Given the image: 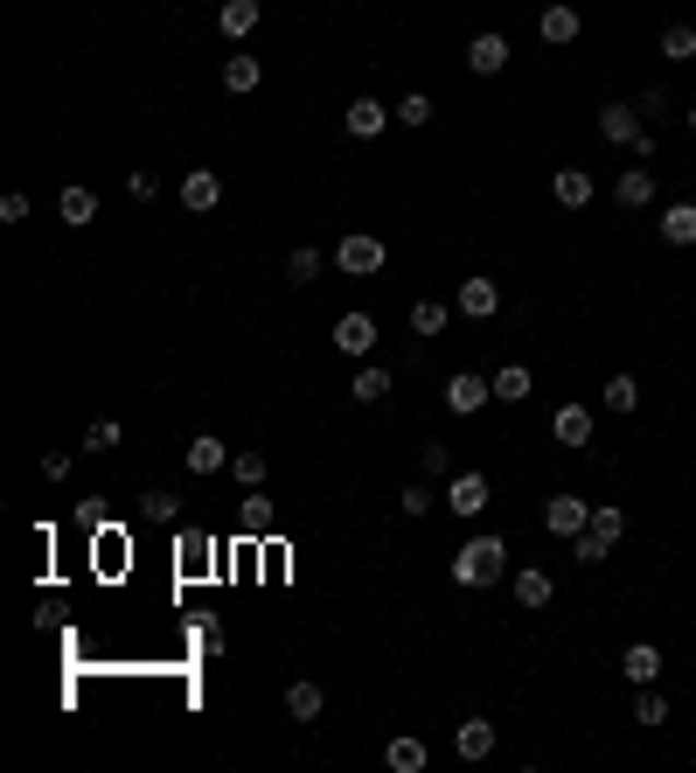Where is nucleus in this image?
<instances>
[{
  "instance_id": "nucleus-9",
  "label": "nucleus",
  "mask_w": 696,
  "mask_h": 773,
  "mask_svg": "<svg viewBox=\"0 0 696 773\" xmlns=\"http://www.w3.org/2000/svg\"><path fill=\"white\" fill-rule=\"evenodd\" d=\"M467 70H474V78H502V70H509V35H474V43H467Z\"/></svg>"
},
{
  "instance_id": "nucleus-42",
  "label": "nucleus",
  "mask_w": 696,
  "mask_h": 773,
  "mask_svg": "<svg viewBox=\"0 0 696 773\" xmlns=\"http://www.w3.org/2000/svg\"><path fill=\"white\" fill-rule=\"evenodd\" d=\"M634 105H641V119H654V126L669 119V91H662V84H654V91H641V98H634Z\"/></svg>"
},
{
  "instance_id": "nucleus-44",
  "label": "nucleus",
  "mask_w": 696,
  "mask_h": 773,
  "mask_svg": "<svg viewBox=\"0 0 696 773\" xmlns=\"http://www.w3.org/2000/svg\"><path fill=\"white\" fill-rule=\"evenodd\" d=\"M28 216V196L22 188H8V196H0V223H22Z\"/></svg>"
},
{
  "instance_id": "nucleus-22",
  "label": "nucleus",
  "mask_w": 696,
  "mask_h": 773,
  "mask_svg": "<svg viewBox=\"0 0 696 773\" xmlns=\"http://www.w3.org/2000/svg\"><path fill=\"white\" fill-rule=\"evenodd\" d=\"M453 752H460V760H487V752H495V725H487V718H467V725L453 731Z\"/></svg>"
},
{
  "instance_id": "nucleus-36",
  "label": "nucleus",
  "mask_w": 696,
  "mask_h": 773,
  "mask_svg": "<svg viewBox=\"0 0 696 773\" xmlns=\"http://www.w3.org/2000/svg\"><path fill=\"white\" fill-rule=\"evenodd\" d=\"M119 440H126V432H119V419H98V425L84 432V454H111Z\"/></svg>"
},
{
  "instance_id": "nucleus-29",
  "label": "nucleus",
  "mask_w": 696,
  "mask_h": 773,
  "mask_svg": "<svg viewBox=\"0 0 696 773\" xmlns=\"http://www.w3.org/2000/svg\"><path fill=\"white\" fill-rule=\"evenodd\" d=\"M599 405H606V411H634V405H641V384H634V376L620 370V376H606V390H599Z\"/></svg>"
},
{
  "instance_id": "nucleus-18",
  "label": "nucleus",
  "mask_w": 696,
  "mask_h": 773,
  "mask_svg": "<svg viewBox=\"0 0 696 773\" xmlns=\"http://www.w3.org/2000/svg\"><path fill=\"white\" fill-rule=\"evenodd\" d=\"M613 202L620 210H648L654 202V167H627V175L613 181Z\"/></svg>"
},
{
  "instance_id": "nucleus-28",
  "label": "nucleus",
  "mask_w": 696,
  "mask_h": 773,
  "mask_svg": "<svg viewBox=\"0 0 696 773\" xmlns=\"http://www.w3.org/2000/svg\"><path fill=\"white\" fill-rule=\"evenodd\" d=\"M586 530L606 537V543H620V537H627V508H620V502H592V523H586Z\"/></svg>"
},
{
  "instance_id": "nucleus-45",
  "label": "nucleus",
  "mask_w": 696,
  "mask_h": 773,
  "mask_svg": "<svg viewBox=\"0 0 696 773\" xmlns=\"http://www.w3.org/2000/svg\"><path fill=\"white\" fill-rule=\"evenodd\" d=\"M689 133H696V105H689Z\"/></svg>"
},
{
  "instance_id": "nucleus-8",
  "label": "nucleus",
  "mask_w": 696,
  "mask_h": 773,
  "mask_svg": "<svg viewBox=\"0 0 696 773\" xmlns=\"http://www.w3.org/2000/svg\"><path fill=\"white\" fill-rule=\"evenodd\" d=\"M390 119H398V105H376V98H355V105L342 112V133H349V140H376V133H384Z\"/></svg>"
},
{
  "instance_id": "nucleus-5",
  "label": "nucleus",
  "mask_w": 696,
  "mask_h": 773,
  "mask_svg": "<svg viewBox=\"0 0 696 773\" xmlns=\"http://www.w3.org/2000/svg\"><path fill=\"white\" fill-rule=\"evenodd\" d=\"M334 349L355 355V363H363V355H376V320H369L363 307H349L342 320H334Z\"/></svg>"
},
{
  "instance_id": "nucleus-13",
  "label": "nucleus",
  "mask_w": 696,
  "mask_h": 773,
  "mask_svg": "<svg viewBox=\"0 0 696 773\" xmlns=\"http://www.w3.org/2000/svg\"><path fill=\"white\" fill-rule=\"evenodd\" d=\"M551 440L557 446H592V405H557V419H551Z\"/></svg>"
},
{
  "instance_id": "nucleus-37",
  "label": "nucleus",
  "mask_w": 696,
  "mask_h": 773,
  "mask_svg": "<svg viewBox=\"0 0 696 773\" xmlns=\"http://www.w3.org/2000/svg\"><path fill=\"white\" fill-rule=\"evenodd\" d=\"M231 475L244 488H266V454H231Z\"/></svg>"
},
{
  "instance_id": "nucleus-21",
  "label": "nucleus",
  "mask_w": 696,
  "mask_h": 773,
  "mask_svg": "<svg viewBox=\"0 0 696 773\" xmlns=\"http://www.w3.org/2000/svg\"><path fill=\"white\" fill-rule=\"evenodd\" d=\"M425 760H432V752H425V739H411V731H398V739L384 746V766L390 773H425Z\"/></svg>"
},
{
  "instance_id": "nucleus-17",
  "label": "nucleus",
  "mask_w": 696,
  "mask_h": 773,
  "mask_svg": "<svg viewBox=\"0 0 696 773\" xmlns=\"http://www.w3.org/2000/svg\"><path fill=\"white\" fill-rule=\"evenodd\" d=\"M551 196H557V210H586V202H592V175H586V167H557Z\"/></svg>"
},
{
  "instance_id": "nucleus-20",
  "label": "nucleus",
  "mask_w": 696,
  "mask_h": 773,
  "mask_svg": "<svg viewBox=\"0 0 696 773\" xmlns=\"http://www.w3.org/2000/svg\"><path fill=\"white\" fill-rule=\"evenodd\" d=\"M620 676H627V683H654V676H662V648H654V641H634V648L620 655Z\"/></svg>"
},
{
  "instance_id": "nucleus-16",
  "label": "nucleus",
  "mask_w": 696,
  "mask_h": 773,
  "mask_svg": "<svg viewBox=\"0 0 696 773\" xmlns=\"http://www.w3.org/2000/svg\"><path fill=\"white\" fill-rule=\"evenodd\" d=\"M551 599H557V578L551 572H543V564H522V572H516V607H551Z\"/></svg>"
},
{
  "instance_id": "nucleus-15",
  "label": "nucleus",
  "mask_w": 696,
  "mask_h": 773,
  "mask_svg": "<svg viewBox=\"0 0 696 773\" xmlns=\"http://www.w3.org/2000/svg\"><path fill=\"white\" fill-rule=\"evenodd\" d=\"M258 22H266V0H223V8H216V28L231 35V43H244Z\"/></svg>"
},
{
  "instance_id": "nucleus-38",
  "label": "nucleus",
  "mask_w": 696,
  "mask_h": 773,
  "mask_svg": "<svg viewBox=\"0 0 696 773\" xmlns=\"http://www.w3.org/2000/svg\"><path fill=\"white\" fill-rule=\"evenodd\" d=\"M606 551H613V543H606V537H592V530H578V537H571V558H578V564H599Z\"/></svg>"
},
{
  "instance_id": "nucleus-12",
  "label": "nucleus",
  "mask_w": 696,
  "mask_h": 773,
  "mask_svg": "<svg viewBox=\"0 0 696 773\" xmlns=\"http://www.w3.org/2000/svg\"><path fill=\"white\" fill-rule=\"evenodd\" d=\"M181 202L196 216H210L216 202H223V175H216V167H188V175H181Z\"/></svg>"
},
{
  "instance_id": "nucleus-10",
  "label": "nucleus",
  "mask_w": 696,
  "mask_h": 773,
  "mask_svg": "<svg viewBox=\"0 0 696 773\" xmlns=\"http://www.w3.org/2000/svg\"><path fill=\"white\" fill-rule=\"evenodd\" d=\"M453 307H460L467 320H495V314H502V286H495V279H460Z\"/></svg>"
},
{
  "instance_id": "nucleus-41",
  "label": "nucleus",
  "mask_w": 696,
  "mask_h": 773,
  "mask_svg": "<svg viewBox=\"0 0 696 773\" xmlns=\"http://www.w3.org/2000/svg\"><path fill=\"white\" fill-rule=\"evenodd\" d=\"M244 530H272V508H266V495H258V488L244 495Z\"/></svg>"
},
{
  "instance_id": "nucleus-40",
  "label": "nucleus",
  "mask_w": 696,
  "mask_h": 773,
  "mask_svg": "<svg viewBox=\"0 0 696 773\" xmlns=\"http://www.w3.org/2000/svg\"><path fill=\"white\" fill-rule=\"evenodd\" d=\"M398 119H404V126H432V98H425V91H411V98H398Z\"/></svg>"
},
{
  "instance_id": "nucleus-25",
  "label": "nucleus",
  "mask_w": 696,
  "mask_h": 773,
  "mask_svg": "<svg viewBox=\"0 0 696 773\" xmlns=\"http://www.w3.org/2000/svg\"><path fill=\"white\" fill-rule=\"evenodd\" d=\"M530 390H536V376L522 370V363H502V370H495V405H522Z\"/></svg>"
},
{
  "instance_id": "nucleus-14",
  "label": "nucleus",
  "mask_w": 696,
  "mask_h": 773,
  "mask_svg": "<svg viewBox=\"0 0 696 773\" xmlns=\"http://www.w3.org/2000/svg\"><path fill=\"white\" fill-rule=\"evenodd\" d=\"M578 28H586V22H578V8H571V0H551V8H543L536 14V35H543V43H578Z\"/></svg>"
},
{
  "instance_id": "nucleus-23",
  "label": "nucleus",
  "mask_w": 696,
  "mask_h": 773,
  "mask_svg": "<svg viewBox=\"0 0 696 773\" xmlns=\"http://www.w3.org/2000/svg\"><path fill=\"white\" fill-rule=\"evenodd\" d=\"M56 216H63V223H70V231H84V223H91V216H98V196H91V188H78V181H70V188H63V196H56Z\"/></svg>"
},
{
  "instance_id": "nucleus-26",
  "label": "nucleus",
  "mask_w": 696,
  "mask_h": 773,
  "mask_svg": "<svg viewBox=\"0 0 696 773\" xmlns=\"http://www.w3.org/2000/svg\"><path fill=\"white\" fill-rule=\"evenodd\" d=\"M258 84H266V63H258V56H231V63H223V91L244 98V91H258Z\"/></svg>"
},
{
  "instance_id": "nucleus-30",
  "label": "nucleus",
  "mask_w": 696,
  "mask_h": 773,
  "mask_svg": "<svg viewBox=\"0 0 696 773\" xmlns=\"http://www.w3.org/2000/svg\"><path fill=\"white\" fill-rule=\"evenodd\" d=\"M418 475H425V481H453V446H446V440H425Z\"/></svg>"
},
{
  "instance_id": "nucleus-39",
  "label": "nucleus",
  "mask_w": 696,
  "mask_h": 773,
  "mask_svg": "<svg viewBox=\"0 0 696 773\" xmlns=\"http://www.w3.org/2000/svg\"><path fill=\"white\" fill-rule=\"evenodd\" d=\"M398 508H404V516H432V481H411L398 495Z\"/></svg>"
},
{
  "instance_id": "nucleus-35",
  "label": "nucleus",
  "mask_w": 696,
  "mask_h": 773,
  "mask_svg": "<svg viewBox=\"0 0 696 773\" xmlns=\"http://www.w3.org/2000/svg\"><path fill=\"white\" fill-rule=\"evenodd\" d=\"M140 516L146 523H181V502L167 495V488H146V502H140Z\"/></svg>"
},
{
  "instance_id": "nucleus-31",
  "label": "nucleus",
  "mask_w": 696,
  "mask_h": 773,
  "mask_svg": "<svg viewBox=\"0 0 696 773\" xmlns=\"http://www.w3.org/2000/svg\"><path fill=\"white\" fill-rule=\"evenodd\" d=\"M662 56H669V63H696V28H689V22L662 28Z\"/></svg>"
},
{
  "instance_id": "nucleus-33",
  "label": "nucleus",
  "mask_w": 696,
  "mask_h": 773,
  "mask_svg": "<svg viewBox=\"0 0 696 773\" xmlns=\"http://www.w3.org/2000/svg\"><path fill=\"white\" fill-rule=\"evenodd\" d=\"M634 725H669V696L654 683H641V696H634Z\"/></svg>"
},
{
  "instance_id": "nucleus-34",
  "label": "nucleus",
  "mask_w": 696,
  "mask_h": 773,
  "mask_svg": "<svg viewBox=\"0 0 696 773\" xmlns=\"http://www.w3.org/2000/svg\"><path fill=\"white\" fill-rule=\"evenodd\" d=\"M286 279H293V286H314V279H321V251H314V244H299V251L286 258Z\"/></svg>"
},
{
  "instance_id": "nucleus-43",
  "label": "nucleus",
  "mask_w": 696,
  "mask_h": 773,
  "mask_svg": "<svg viewBox=\"0 0 696 773\" xmlns=\"http://www.w3.org/2000/svg\"><path fill=\"white\" fill-rule=\"evenodd\" d=\"M126 196H133V202H154V196H161V181L146 175V167H133V175H126Z\"/></svg>"
},
{
  "instance_id": "nucleus-6",
  "label": "nucleus",
  "mask_w": 696,
  "mask_h": 773,
  "mask_svg": "<svg viewBox=\"0 0 696 773\" xmlns=\"http://www.w3.org/2000/svg\"><path fill=\"white\" fill-rule=\"evenodd\" d=\"M181 467H188V475H202V481H210V475H223V467H231V446H223L216 432H196V440L181 446Z\"/></svg>"
},
{
  "instance_id": "nucleus-11",
  "label": "nucleus",
  "mask_w": 696,
  "mask_h": 773,
  "mask_svg": "<svg viewBox=\"0 0 696 773\" xmlns=\"http://www.w3.org/2000/svg\"><path fill=\"white\" fill-rule=\"evenodd\" d=\"M648 126H641V105H599V140H613V147H634Z\"/></svg>"
},
{
  "instance_id": "nucleus-19",
  "label": "nucleus",
  "mask_w": 696,
  "mask_h": 773,
  "mask_svg": "<svg viewBox=\"0 0 696 773\" xmlns=\"http://www.w3.org/2000/svg\"><path fill=\"white\" fill-rule=\"evenodd\" d=\"M654 231H662V244H696V202H669L662 216H654Z\"/></svg>"
},
{
  "instance_id": "nucleus-27",
  "label": "nucleus",
  "mask_w": 696,
  "mask_h": 773,
  "mask_svg": "<svg viewBox=\"0 0 696 773\" xmlns=\"http://www.w3.org/2000/svg\"><path fill=\"white\" fill-rule=\"evenodd\" d=\"M286 711H293L299 725H314V718L328 711V690H321V683H293V690H286Z\"/></svg>"
},
{
  "instance_id": "nucleus-3",
  "label": "nucleus",
  "mask_w": 696,
  "mask_h": 773,
  "mask_svg": "<svg viewBox=\"0 0 696 773\" xmlns=\"http://www.w3.org/2000/svg\"><path fill=\"white\" fill-rule=\"evenodd\" d=\"M487 398H495V376H481V370H453V376H446V411H453V419L487 411Z\"/></svg>"
},
{
  "instance_id": "nucleus-4",
  "label": "nucleus",
  "mask_w": 696,
  "mask_h": 773,
  "mask_svg": "<svg viewBox=\"0 0 696 773\" xmlns=\"http://www.w3.org/2000/svg\"><path fill=\"white\" fill-rule=\"evenodd\" d=\"M446 508H453V516H467V523L487 508V475H481V467H460V475L446 481Z\"/></svg>"
},
{
  "instance_id": "nucleus-1",
  "label": "nucleus",
  "mask_w": 696,
  "mask_h": 773,
  "mask_svg": "<svg viewBox=\"0 0 696 773\" xmlns=\"http://www.w3.org/2000/svg\"><path fill=\"white\" fill-rule=\"evenodd\" d=\"M509 572V543L502 537H467L460 551H453V586H495V578Z\"/></svg>"
},
{
  "instance_id": "nucleus-7",
  "label": "nucleus",
  "mask_w": 696,
  "mask_h": 773,
  "mask_svg": "<svg viewBox=\"0 0 696 773\" xmlns=\"http://www.w3.org/2000/svg\"><path fill=\"white\" fill-rule=\"evenodd\" d=\"M586 523H592V502H578V495H551V508H543V530L564 537V543L586 530Z\"/></svg>"
},
{
  "instance_id": "nucleus-24",
  "label": "nucleus",
  "mask_w": 696,
  "mask_h": 773,
  "mask_svg": "<svg viewBox=\"0 0 696 773\" xmlns=\"http://www.w3.org/2000/svg\"><path fill=\"white\" fill-rule=\"evenodd\" d=\"M349 398L355 405H384L390 398V370L384 363H363V370H355V384H349Z\"/></svg>"
},
{
  "instance_id": "nucleus-2",
  "label": "nucleus",
  "mask_w": 696,
  "mask_h": 773,
  "mask_svg": "<svg viewBox=\"0 0 696 773\" xmlns=\"http://www.w3.org/2000/svg\"><path fill=\"white\" fill-rule=\"evenodd\" d=\"M334 266H342L349 279H369V272H384V266H390V244H384V237H369V231H349L342 244H334Z\"/></svg>"
},
{
  "instance_id": "nucleus-32",
  "label": "nucleus",
  "mask_w": 696,
  "mask_h": 773,
  "mask_svg": "<svg viewBox=\"0 0 696 773\" xmlns=\"http://www.w3.org/2000/svg\"><path fill=\"white\" fill-rule=\"evenodd\" d=\"M446 320H453V307H446V300H418V307H411V335H439Z\"/></svg>"
}]
</instances>
